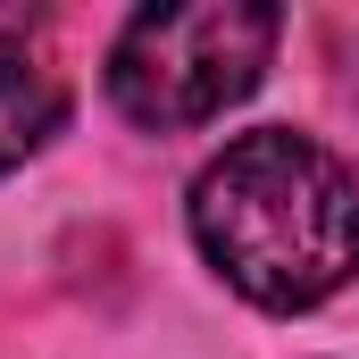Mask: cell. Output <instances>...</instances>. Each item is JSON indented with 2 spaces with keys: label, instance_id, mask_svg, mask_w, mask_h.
<instances>
[{
  "label": "cell",
  "instance_id": "7a4b0ae2",
  "mask_svg": "<svg viewBox=\"0 0 359 359\" xmlns=\"http://www.w3.org/2000/svg\"><path fill=\"white\" fill-rule=\"evenodd\" d=\"M284 17L259 0H201V8H142L117 50H109V92L134 126H209L226 100L259 84Z\"/></svg>",
  "mask_w": 359,
  "mask_h": 359
},
{
  "label": "cell",
  "instance_id": "3957f363",
  "mask_svg": "<svg viewBox=\"0 0 359 359\" xmlns=\"http://www.w3.org/2000/svg\"><path fill=\"white\" fill-rule=\"evenodd\" d=\"M59 117H67V84H59V67H50L34 42L0 34V176L25 168V159L59 134Z\"/></svg>",
  "mask_w": 359,
  "mask_h": 359
},
{
  "label": "cell",
  "instance_id": "6da1fadb",
  "mask_svg": "<svg viewBox=\"0 0 359 359\" xmlns=\"http://www.w3.org/2000/svg\"><path fill=\"white\" fill-rule=\"evenodd\" d=\"M209 268L259 309H309L359 276V184L309 134L268 126L226 142L192 184Z\"/></svg>",
  "mask_w": 359,
  "mask_h": 359
}]
</instances>
